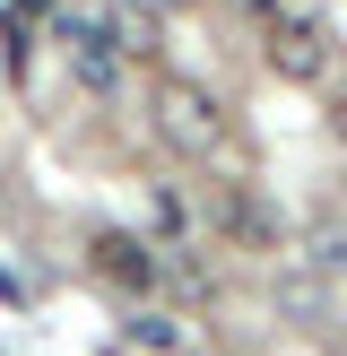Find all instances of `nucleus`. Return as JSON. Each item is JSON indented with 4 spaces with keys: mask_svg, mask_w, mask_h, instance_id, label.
Instances as JSON below:
<instances>
[{
    "mask_svg": "<svg viewBox=\"0 0 347 356\" xmlns=\"http://www.w3.org/2000/svg\"><path fill=\"white\" fill-rule=\"evenodd\" d=\"M339 139H347V96H339Z\"/></svg>",
    "mask_w": 347,
    "mask_h": 356,
    "instance_id": "obj_9",
    "label": "nucleus"
},
{
    "mask_svg": "<svg viewBox=\"0 0 347 356\" xmlns=\"http://www.w3.org/2000/svg\"><path fill=\"white\" fill-rule=\"evenodd\" d=\"M104 35H113V52H121V61H148V52H156V35H165V17H156L148 0H121V9L104 17Z\"/></svg>",
    "mask_w": 347,
    "mask_h": 356,
    "instance_id": "obj_5",
    "label": "nucleus"
},
{
    "mask_svg": "<svg viewBox=\"0 0 347 356\" xmlns=\"http://www.w3.org/2000/svg\"><path fill=\"white\" fill-rule=\"evenodd\" d=\"M260 61H269V79H287V87H321L330 79V26L312 9H278L269 26H260Z\"/></svg>",
    "mask_w": 347,
    "mask_h": 356,
    "instance_id": "obj_2",
    "label": "nucleus"
},
{
    "mask_svg": "<svg viewBox=\"0 0 347 356\" xmlns=\"http://www.w3.org/2000/svg\"><path fill=\"white\" fill-rule=\"evenodd\" d=\"M156 139H165L174 156H217L226 148V104L208 96L200 79H156Z\"/></svg>",
    "mask_w": 347,
    "mask_h": 356,
    "instance_id": "obj_1",
    "label": "nucleus"
},
{
    "mask_svg": "<svg viewBox=\"0 0 347 356\" xmlns=\"http://www.w3.org/2000/svg\"><path fill=\"white\" fill-rule=\"evenodd\" d=\"M130 339H139V348H156V356H174V348H183V330H174V313H139Z\"/></svg>",
    "mask_w": 347,
    "mask_h": 356,
    "instance_id": "obj_6",
    "label": "nucleus"
},
{
    "mask_svg": "<svg viewBox=\"0 0 347 356\" xmlns=\"http://www.w3.org/2000/svg\"><path fill=\"white\" fill-rule=\"evenodd\" d=\"M312 261H321V270H347V235H339V226H321V235H312Z\"/></svg>",
    "mask_w": 347,
    "mask_h": 356,
    "instance_id": "obj_7",
    "label": "nucleus"
},
{
    "mask_svg": "<svg viewBox=\"0 0 347 356\" xmlns=\"http://www.w3.org/2000/svg\"><path fill=\"white\" fill-rule=\"evenodd\" d=\"M61 44H69V70H78L87 96H113V87H121V52H113L104 26H61Z\"/></svg>",
    "mask_w": 347,
    "mask_h": 356,
    "instance_id": "obj_4",
    "label": "nucleus"
},
{
    "mask_svg": "<svg viewBox=\"0 0 347 356\" xmlns=\"http://www.w3.org/2000/svg\"><path fill=\"white\" fill-rule=\"evenodd\" d=\"M148 9H156V17H165V9H191V0H148Z\"/></svg>",
    "mask_w": 347,
    "mask_h": 356,
    "instance_id": "obj_8",
    "label": "nucleus"
},
{
    "mask_svg": "<svg viewBox=\"0 0 347 356\" xmlns=\"http://www.w3.org/2000/svg\"><path fill=\"white\" fill-rule=\"evenodd\" d=\"M87 261H96V278L104 287H121V296H148L156 287V243L148 235H130V226H104V235H87Z\"/></svg>",
    "mask_w": 347,
    "mask_h": 356,
    "instance_id": "obj_3",
    "label": "nucleus"
}]
</instances>
